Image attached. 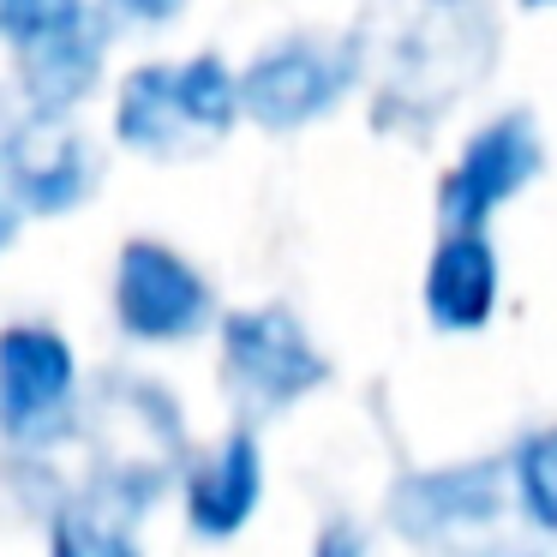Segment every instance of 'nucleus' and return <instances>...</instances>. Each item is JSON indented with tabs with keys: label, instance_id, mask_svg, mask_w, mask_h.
Here are the masks:
<instances>
[{
	"label": "nucleus",
	"instance_id": "f257e3e1",
	"mask_svg": "<svg viewBox=\"0 0 557 557\" xmlns=\"http://www.w3.org/2000/svg\"><path fill=\"white\" fill-rule=\"evenodd\" d=\"M492 54L497 30L485 0H420L377 90V126H432L449 102L480 85Z\"/></svg>",
	"mask_w": 557,
	"mask_h": 557
},
{
	"label": "nucleus",
	"instance_id": "f03ea898",
	"mask_svg": "<svg viewBox=\"0 0 557 557\" xmlns=\"http://www.w3.org/2000/svg\"><path fill=\"white\" fill-rule=\"evenodd\" d=\"M90 425H97L102 473H109L133 504H145L150 492H162V480L174 473L181 444H186L169 389L133 384V377H109V384H102V401L90 408Z\"/></svg>",
	"mask_w": 557,
	"mask_h": 557
},
{
	"label": "nucleus",
	"instance_id": "7ed1b4c3",
	"mask_svg": "<svg viewBox=\"0 0 557 557\" xmlns=\"http://www.w3.org/2000/svg\"><path fill=\"white\" fill-rule=\"evenodd\" d=\"M114 318L138 342H181L210 324V282L181 252L133 240L114 270Z\"/></svg>",
	"mask_w": 557,
	"mask_h": 557
},
{
	"label": "nucleus",
	"instance_id": "20e7f679",
	"mask_svg": "<svg viewBox=\"0 0 557 557\" xmlns=\"http://www.w3.org/2000/svg\"><path fill=\"white\" fill-rule=\"evenodd\" d=\"M222 354L228 372L246 396H258L264 408H288L306 389H318L330 377L324 354L312 348V336L300 330V318L288 306H258V312H234L222 324Z\"/></svg>",
	"mask_w": 557,
	"mask_h": 557
},
{
	"label": "nucleus",
	"instance_id": "39448f33",
	"mask_svg": "<svg viewBox=\"0 0 557 557\" xmlns=\"http://www.w3.org/2000/svg\"><path fill=\"white\" fill-rule=\"evenodd\" d=\"M545 150L533 138V121L528 114H504L492 121L485 133L468 138L461 162L449 169L444 193H437V210H444V228H480L497 205L521 193V186L540 174Z\"/></svg>",
	"mask_w": 557,
	"mask_h": 557
},
{
	"label": "nucleus",
	"instance_id": "423d86ee",
	"mask_svg": "<svg viewBox=\"0 0 557 557\" xmlns=\"http://www.w3.org/2000/svg\"><path fill=\"white\" fill-rule=\"evenodd\" d=\"M73 408V348L54 330L25 324L0 336V425L18 444L61 432Z\"/></svg>",
	"mask_w": 557,
	"mask_h": 557
},
{
	"label": "nucleus",
	"instance_id": "0eeeda50",
	"mask_svg": "<svg viewBox=\"0 0 557 557\" xmlns=\"http://www.w3.org/2000/svg\"><path fill=\"white\" fill-rule=\"evenodd\" d=\"M348 85V61L318 42H282L270 49L252 73L240 78V102L258 126L270 133H288V126H306L330 109Z\"/></svg>",
	"mask_w": 557,
	"mask_h": 557
},
{
	"label": "nucleus",
	"instance_id": "6e6552de",
	"mask_svg": "<svg viewBox=\"0 0 557 557\" xmlns=\"http://www.w3.org/2000/svg\"><path fill=\"white\" fill-rule=\"evenodd\" d=\"M7 181H13L18 205L37 210V216L73 210L90 186V150L54 109H37L7 138Z\"/></svg>",
	"mask_w": 557,
	"mask_h": 557
},
{
	"label": "nucleus",
	"instance_id": "1a4fd4ad",
	"mask_svg": "<svg viewBox=\"0 0 557 557\" xmlns=\"http://www.w3.org/2000/svg\"><path fill=\"white\" fill-rule=\"evenodd\" d=\"M258 497H264V461L246 432H234L210 461H198L186 480V521L198 540H234L252 521Z\"/></svg>",
	"mask_w": 557,
	"mask_h": 557
},
{
	"label": "nucleus",
	"instance_id": "9d476101",
	"mask_svg": "<svg viewBox=\"0 0 557 557\" xmlns=\"http://www.w3.org/2000/svg\"><path fill=\"white\" fill-rule=\"evenodd\" d=\"M497 306V252L480 228H449L425 270V312L437 330H480Z\"/></svg>",
	"mask_w": 557,
	"mask_h": 557
},
{
	"label": "nucleus",
	"instance_id": "9b49d317",
	"mask_svg": "<svg viewBox=\"0 0 557 557\" xmlns=\"http://www.w3.org/2000/svg\"><path fill=\"white\" fill-rule=\"evenodd\" d=\"M97 78V30L78 18V25L54 30V37L25 42V90L37 109H73L78 97L90 90Z\"/></svg>",
	"mask_w": 557,
	"mask_h": 557
},
{
	"label": "nucleus",
	"instance_id": "f8f14e48",
	"mask_svg": "<svg viewBox=\"0 0 557 557\" xmlns=\"http://www.w3.org/2000/svg\"><path fill=\"white\" fill-rule=\"evenodd\" d=\"M497 509V468H456V473H425L396 497V521L420 533H437L444 521H473Z\"/></svg>",
	"mask_w": 557,
	"mask_h": 557
},
{
	"label": "nucleus",
	"instance_id": "ddd939ff",
	"mask_svg": "<svg viewBox=\"0 0 557 557\" xmlns=\"http://www.w3.org/2000/svg\"><path fill=\"white\" fill-rule=\"evenodd\" d=\"M121 138L133 150H181L186 138H198L193 133V121H186V109H181V97H174V66H145V73H133L126 78V90H121Z\"/></svg>",
	"mask_w": 557,
	"mask_h": 557
},
{
	"label": "nucleus",
	"instance_id": "4468645a",
	"mask_svg": "<svg viewBox=\"0 0 557 557\" xmlns=\"http://www.w3.org/2000/svg\"><path fill=\"white\" fill-rule=\"evenodd\" d=\"M174 97H181L186 121H193L198 138H222L234 126V114L246 109L240 102V85L228 78V66L216 54H198V61L174 66Z\"/></svg>",
	"mask_w": 557,
	"mask_h": 557
},
{
	"label": "nucleus",
	"instance_id": "2eb2a0df",
	"mask_svg": "<svg viewBox=\"0 0 557 557\" xmlns=\"http://www.w3.org/2000/svg\"><path fill=\"white\" fill-rule=\"evenodd\" d=\"M516 480H521V504H528V516L557 533V425L540 432L528 449H521Z\"/></svg>",
	"mask_w": 557,
	"mask_h": 557
},
{
	"label": "nucleus",
	"instance_id": "dca6fc26",
	"mask_svg": "<svg viewBox=\"0 0 557 557\" xmlns=\"http://www.w3.org/2000/svg\"><path fill=\"white\" fill-rule=\"evenodd\" d=\"M49 557H138V552L102 516H90V509H66V516L54 521Z\"/></svg>",
	"mask_w": 557,
	"mask_h": 557
},
{
	"label": "nucleus",
	"instance_id": "f3484780",
	"mask_svg": "<svg viewBox=\"0 0 557 557\" xmlns=\"http://www.w3.org/2000/svg\"><path fill=\"white\" fill-rule=\"evenodd\" d=\"M85 7L78 0H0V30L13 42H37V37H54V30L78 25Z\"/></svg>",
	"mask_w": 557,
	"mask_h": 557
},
{
	"label": "nucleus",
	"instance_id": "a211bd4d",
	"mask_svg": "<svg viewBox=\"0 0 557 557\" xmlns=\"http://www.w3.org/2000/svg\"><path fill=\"white\" fill-rule=\"evenodd\" d=\"M114 13H126V18H145V25H157V18H174L186 7V0H109Z\"/></svg>",
	"mask_w": 557,
	"mask_h": 557
},
{
	"label": "nucleus",
	"instance_id": "6ab92c4d",
	"mask_svg": "<svg viewBox=\"0 0 557 557\" xmlns=\"http://www.w3.org/2000/svg\"><path fill=\"white\" fill-rule=\"evenodd\" d=\"M318 557H360V533H354V528H330L324 540H318Z\"/></svg>",
	"mask_w": 557,
	"mask_h": 557
},
{
	"label": "nucleus",
	"instance_id": "aec40b11",
	"mask_svg": "<svg viewBox=\"0 0 557 557\" xmlns=\"http://www.w3.org/2000/svg\"><path fill=\"white\" fill-rule=\"evenodd\" d=\"M528 7H552V0H528Z\"/></svg>",
	"mask_w": 557,
	"mask_h": 557
}]
</instances>
